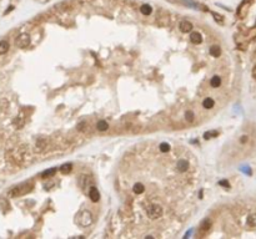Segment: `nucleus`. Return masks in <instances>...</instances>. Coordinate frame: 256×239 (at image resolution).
I'll list each match as a JSON object with an SVG mask.
<instances>
[{
	"label": "nucleus",
	"mask_w": 256,
	"mask_h": 239,
	"mask_svg": "<svg viewBox=\"0 0 256 239\" xmlns=\"http://www.w3.org/2000/svg\"><path fill=\"white\" fill-rule=\"evenodd\" d=\"M190 40H191V43H194V44H200L201 41H203V38H201V35H200L197 31H192V32L190 34Z\"/></svg>",
	"instance_id": "8"
},
{
	"label": "nucleus",
	"mask_w": 256,
	"mask_h": 239,
	"mask_svg": "<svg viewBox=\"0 0 256 239\" xmlns=\"http://www.w3.org/2000/svg\"><path fill=\"white\" fill-rule=\"evenodd\" d=\"M247 224L250 227H256V213H252L247 217Z\"/></svg>",
	"instance_id": "14"
},
{
	"label": "nucleus",
	"mask_w": 256,
	"mask_h": 239,
	"mask_svg": "<svg viewBox=\"0 0 256 239\" xmlns=\"http://www.w3.org/2000/svg\"><path fill=\"white\" fill-rule=\"evenodd\" d=\"M55 172H56V168H51V170H49V171H45V172H43V177L44 178H46V177H50V176H54L55 174Z\"/></svg>",
	"instance_id": "21"
},
{
	"label": "nucleus",
	"mask_w": 256,
	"mask_h": 239,
	"mask_svg": "<svg viewBox=\"0 0 256 239\" xmlns=\"http://www.w3.org/2000/svg\"><path fill=\"white\" fill-rule=\"evenodd\" d=\"M44 146H45V141L43 140H38V142H36V148H39L40 151L44 148Z\"/></svg>",
	"instance_id": "23"
},
{
	"label": "nucleus",
	"mask_w": 256,
	"mask_h": 239,
	"mask_svg": "<svg viewBox=\"0 0 256 239\" xmlns=\"http://www.w3.org/2000/svg\"><path fill=\"white\" fill-rule=\"evenodd\" d=\"M133 189H134V192H135L136 194H141V193L145 191V186L142 185V183H135L134 187H133Z\"/></svg>",
	"instance_id": "11"
},
{
	"label": "nucleus",
	"mask_w": 256,
	"mask_h": 239,
	"mask_svg": "<svg viewBox=\"0 0 256 239\" xmlns=\"http://www.w3.org/2000/svg\"><path fill=\"white\" fill-rule=\"evenodd\" d=\"M33 188V183L31 182H24L21 185L16 186L11 189L10 192V196L11 197H19V196H23V194H26L28 192H30Z\"/></svg>",
	"instance_id": "1"
},
{
	"label": "nucleus",
	"mask_w": 256,
	"mask_h": 239,
	"mask_svg": "<svg viewBox=\"0 0 256 239\" xmlns=\"http://www.w3.org/2000/svg\"><path fill=\"white\" fill-rule=\"evenodd\" d=\"M214 105H215V102H214V100L212 99H210V97H208V99H205L204 100V102H203V106L205 107V108H212L214 107Z\"/></svg>",
	"instance_id": "15"
},
{
	"label": "nucleus",
	"mask_w": 256,
	"mask_h": 239,
	"mask_svg": "<svg viewBox=\"0 0 256 239\" xmlns=\"http://www.w3.org/2000/svg\"><path fill=\"white\" fill-rule=\"evenodd\" d=\"M181 2L184 3L185 5H189V6H196V5H195V4L191 2V0H181Z\"/></svg>",
	"instance_id": "25"
},
{
	"label": "nucleus",
	"mask_w": 256,
	"mask_h": 239,
	"mask_svg": "<svg viewBox=\"0 0 256 239\" xmlns=\"http://www.w3.org/2000/svg\"><path fill=\"white\" fill-rule=\"evenodd\" d=\"M29 44H30V35L26 34V32L20 34L15 40V45L19 49H25V47L29 46Z\"/></svg>",
	"instance_id": "4"
},
{
	"label": "nucleus",
	"mask_w": 256,
	"mask_h": 239,
	"mask_svg": "<svg viewBox=\"0 0 256 239\" xmlns=\"http://www.w3.org/2000/svg\"><path fill=\"white\" fill-rule=\"evenodd\" d=\"M9 51V43L3 40V41H0V55H4Z\"/></svg>",
	"instance_id": "10"
},
{
	"label": "nucleus",
	"mask_w": 256,
	"mask_h": 239,
	"mask_svg": "<svg viewBox=\"0 0 256 239\" xmlns=\"http://www.w3.org/2000/svg\"><path fill=\"white\" fill-rule=\"evenodd\" d=\"M76 219H78V223L81 227H89L91 223H93V214H91V212L84 209L78 214Z\"/></svg>",
	"instance_id": "3"
},
{
	"label": "nucleus",
	"mask_w": 256,
	"mask_h": 239,
	"mask_svg": "<svg viewBox=\"0 0 256 239\" xmlns=\"http://www.w3.org/2000/svg\"><path fill=\"white\" fill-rule=\"evenodd\" d=\"M210 85L212 86V87H219L221 85V79L219 77V76H214L212 79H211V81H210Z\"/></svg>",
	"instance_id": "16"
},
{
	"label": "nucleus",
	"mask_w": 256,
	"mask_h": 239,
	"mask_svg": "<svg viewBox=\"0 0 256 239\" xmlns=\"http://www.w3.org/2000/svg\"><path fill=\"white\" fill-rule=\"evenodd\" d=\"M164 211H162V207L157 203H151L148 206V208H146V214H148V217L150 219H157L162 215Z\"/></svg>",
	"instance_id": "2"
},
{
	"label": "nucleus",
	"mask_w": 256,
	"mask_h": 239,
	"mask_svg": "<svg viewBox=\"0 0 256 239\" xmlns=\"http://www.w3.org/2000/svg\"><path fill=\"white\" fill-rule=\"evenodd\" d=\"M185 117H186V120H188L189 122H192V121L195 120V116H194L192 111H188V112L185 114Z\"/></svg>",
	"instance_id": "22"
},
{
	"label": "nucleus",
	"mask_w": 256,
	"mask_h": 239,
	"mask_svg": "<svg viewBox=\"0 0 256 239\" xmlns=\"http://www.w3.org/2000/svg\"><path fill=\"white\" fill-rule=\"evenodd\" d=\"M179 29L182 31V32H190L192 30V24L188 20H182L180 21V25H179Z\"/></svg>",
	"instance_id": "6"
},
{
	"label": "nucleus",
	"mask_w": 256,
	"mask_h": 239,
	"mask_svg": "<svg viewBox=\"0 0 256 239\" xmlns=\"http://www.w3.org/2000/svg\"><path fill=\"white\" fill-rule=\"evenodd\" d=\"M241 142H246V137H245V136L241 137Z\"/></svg>",
	"instance_id": "28"
},
{
	"label": "nucleus",
	"mask_w": 256,
	"mask_h": 239,
	"mask_svg": "<svg viewBox=\"0 0 256 239\" xmlns=\"http://www.w3.org/2000/svg\"><path fill=\"white\" fill-rule=\"evenodd\" d=\"M212 15H214V17L216 19V21H223V20H224V17H223L221 15H219V14H215V13H214Z\"/></svg>",
	"instance_id": "26"
},
{
	"label": "nucleus",
	"mask_w": 256,
	"mask_h": 239,
	"mask_svg": "<svg viewBox=\"0 0 256 239\" xmlns=\"http://www.w3.org/2000/svg\"><path fill=\"white\" fill-rule=\"evenodd\" d=\"M159 150H160L162 153H166V152L170 151V144L166 143V142H162V143H160V146H159Z\"/></svg>",
	"instance_id": "17"
},
{
	"label": "nucleus",
	"mask_w": 256,
	"mask_h": 239,
	"mask_svg": "<svg viewBox=\"0 0 256 239\" xmlns=\"http://www.w3.org/2000/svg\"><path fill=\"white\" fill-rule=\"evenodd\" d=\"M71 170H72V164H71V163L63 164V166L60 167V172H61V173H69Z\"/></svg>",
	"instance_id": "18"
},
{
	"label": "nucleus",
	"mask_w": 256,
	"mask_h": 239,
	"mask_svg": "<svg viewBox=\"0 0 256 239\" xmlns=\"http://www.w3.org/2000/svg\"><path fill=\"white\" fill-rule=\"evenodd\" d=\"M212 136H217V132H209V133L206 132V133L204 135V137H205L206 140H209V138H210V137H212Z\"/></svg>",
	"instance_id": "24"
},
{
	"label": "nucleus",
	"mask_w": 256,
	"mask_h": 239,
	"mask_svg": "<svg viewBox=\"0 0 256 239\" xmlns=\"http://www.w3.org/2000/svg\"><path fill=\"white\" fill-rule=\"evenodd\" d=\"M210 54L212 55L214 58H219V56H220V54H221V50H220V47H219V46H211L210 47Z\"/></svg>",
	"instance_id": "13"
},
{
	"label": "nucleus",
	"mask_w": 256,
	"mask_h": 239,
	"mask_svg": "<svg viewBox=\"0 0 256 239\" xmlns=\"http://www.w3.org/2000/svg\"><path fill=\"white\" fill-rule=\"evenodd\" d=\"M210 226H211L210 220H209V219H205L204 222L201 223V226H200V229H201V230H204V232H206V230L210 228Z\"/></svg>",
	"instance_id": "19"
},
{
	"label": "nucleus",
	"mask_w": 256,
	"mask_h": 239,
	"mask_svg": "<svg viewBox=\"0 0 256 239\" xmlns=\"http://www.w3.org/2000/svg\"><path fill=\"white\" fill-rule=\"evenodd\" d=\"M176 170L179 171V172H186L188 170H189V162L186 161V159H180V161H177V163H176Z\"/></svg>",
	"instance_id": "5"
},
{
	"label": "nucleus",
	"mask_w": 256,
	"mask_h": 239,
	"mask_svg": "<svg viewBox=\"0 0 256 239\" xmlns=\"http://www.w3.org/2000/svg\"><path fill=\"white\" fill-rule=\"evenodd\" d=\"M96 128H98L99 131L104 132V131H106L107 128H109V125H107V122H106V121H104V120H100V121L96 123Z\"/></svg>",
	"instance_id": "9"
},
{
	"label": "nucleus",
	"mask_w": 256,
	"mask_h": 239,
	"mask_svg": "<svg viewBox=\"0 0 256 239\" xmlns=\"http://www.w3.org/2000/svg\"><path fill=\"white\" fill-rule=\"evenodd\" d=\"M220 185H221V186H226V187H229V183H227L226 181H221V182H220Z\"/></svg>",
	"instance_id": "27"
},
{
	"label": "nucleus",
	"mask_w": 256,
	"mask_h": 239,
	"mask_svg": "<svg viewBox=\"0 0 256 239\" xmlns=\"http://www.w3.org/2000/svg\"><path fill=\"white\" fill-rule=\"evenodd\" d=\"M89 197H90V199L93 200V202H98V200L100 199V193H99L98 188L91 187V188L89 189Z\"/></svg>",
	"instance_id": "7"
},
{
	"label": "nucleus",
	"mask_w": 256,
	"mask_h": 239,
	"mask_svg": "<svg viewBox=\"0 0 256 239\" xmlns=\"http://www.w3.org/2000/svg\"><path fill=\"white\" fill-rule=\"evenodd\" d=\"M254 76L256 77V67H255V70H254Z\"/></svg>",
	"instance_id": "29"
},
{
	"label": "nucleus",
	"mask_w": 256,
	"mask_h": 239,
	"mask_svg": "<svg viewBox=\"0 0 256 239\" xmlns=\"http://www.w3.org/2000/svg\"><path fill=\"white\" fill-rule=\"evenodd\" d=\"M140 11H141L144 15H150L151 11H153V8H151L150 5H148V4H144V5H141Z\"/></svg>",
	"instance_id": "12"
},
{
	"label": "nucleus",
	"mask_w": 256,
	"mask_h": 239,
	"mask_svg": "<svg viewBox=\"0 0 256 239\" xmlns=\"http://www.w3.org/2000/svg\"><path fill=\"white\" fill-rule=\"evenodd\" d=\"M85 183H87V177H86V176H81V177H80V179H79V186H80L83 189H85V188H86Z\"/></svg>",
	"instance_id": "20"
}]
</instances>
